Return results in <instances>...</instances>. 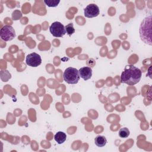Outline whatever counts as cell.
<instances>
[{
  "label": "cell",
  "instance_id": "1",
  "mask_svg": "<svg viewBox=\"0 0 152 152\" xmlns=\"http://www.w3.org/2000/svg\"><path fill=\"white\" fill-rule=\"evenodd\" d=\"M141 75L142 72L139 68L134 65H128L125 67L121 74V81L129 86H134L140 81Z\"/></svg>",
  "mask_w": 152,
  "mask_h": 152
},
{
  "label": "cell",
  "instance_id": "2",
  "mask_svg": "<svg viewBox=\"0 0 152 152\" xmlns=\"http://www.w3.org/2000/svg\"><path fill=\"white\" fill-rule=\"evenodd\" d=\"M140 36L142 42L151 45V15L142 20L140 26Z\"/></svg>",
  "mask_w": 152,
  "mask_h": 152
},
{
  "label": "cell",
  "instance_id": "3",
  "mask_svg": "<svg viewBox=\"0 0 152 152\" xmlns=\"http://www.w3.org/2000/svg\"><path fill=\"white\" fill-rule=\"evenodd\" d=\"M63 78L68 84H75L80 78L79 71L75 68L68 67L64 71Z\"/></svg>",
  "mask_w": 152,
  "mask_h": 152
},
{
  "label": "cell",
  "instance_id": "4",
  "mask_svg": "<svg viewBox=\"0 0 152 152\" xmlns=\"http://www.w3.org/2000/svg\"><path fill=\"white\" fill-rule=\"evenodd\" d=\"M50 33L55 37H62L66 34L65 26L60 22H53L49 27Z\"/></svg>",
  "mask_w": 152,
  "mask_h": 152
},
{
  "label": "cell",
  "instance_id": "5",
  "mask_svg": "<svg viewBox=\"0 0 152 152\" xmlns=\"http://www.w3.org/2000/svg\"><path fill=\"white\" fill-rule=\"evenodd\" d=\"M0 37L5 42L12 40L15 37L14 28L11 26H4L0 30Z\"/></svg>",
  "mask_w": 152,
  "mask_h": 152
},
{
  "label": "cell",
  "instance_id": "6",
  "mask_svg": "<svg viewBox=\"0 0 152 152\" xmlns=\"http://www.w3.org/2000/svg\"><path fill=\"white\" fill-rule=\"evenodd\" d=\"M26 64L31 67H37L42 64L41 56L36 53H31L26 56Z\"/></svg>",
  "mask_w": 152,
  "mask_h": 152
},
{
  "label": "cell",
  "instance_id": "7",
  "mask_svg": "<svg viewBox=\"0 0 152 152\" xmlns=\"http://www.w3.org/2000/svg\"><path fill=\"white\" fill-rule=\"evenodd\" d=\"M84 16L87 18H93L99 15L100 10L99 7L94 4H88L84 9Z\"/></svg>",
  "mask_w": 152,
  "mask_h": 152
},
{
  "label": "cell",
  "instance_id": "8",
  "mask_svg": "<svg viewBox=\"0 0 152 152\" xmlns=\"http://www.w3.org/2000/svg\"><path fill=\"white\" fill-rule=\"evenodd\" d=\"M78 71L80 77L85 81L90 79L92 76V69L90 67L84 66L81 68Z\"/></svg>",
  "mask_w": 152,
  "mask_h": 152
},
{
  "label": "cell",
  "instance_id": "9",
  "mask_svg": "<svg viewBox=\"0 0 152 152\" xmlns=\"http://www.w3.org/2000/svg\"><path fill=\"white\" fill-rule=\"evenodd\" d=\"M54 139L57 142L58 144H61L65 141L66 139V135L64 132L59 131V132H57V133L55 135Z\"/></svg>",
  "mask_w": 152,
  "mask_h": 152
},
{
  "label": "cell",
  "instance_id": "10",
  "mask_svg": "<svg viewBox=\"0 0 152 152\" xmlns=\"http://www.w3.org/2000/svg\"><path fill=\"white\" fill-rule=\"evenodd\" d=\"M95 144L99 147H104L107 142V140L104 136L97 135L94 139Z\"/></svg>",
  "mask_w": 152,
  "mask_h": 152
},
{
  "label": "cell",
  "instance_id": "11",
  "mask_svg": "<svg viewBox=\"0 0 152 152\" xmlns=\"http://www.w3.org/2000/svg\"><path fill=\"white\" fill-rule=\"evenodd\" d=\"M129 135V131L128 128L126 127L121 128L120 130L119 131V136L121 138H127Z\"/></svg>",
  "mask_w": 152,
  "mask_h": 152
},
{
  "label": "cell",
  "instance_id": "12",
  "mask_svg": "<svg viewBox=\"0 0 152 152\" xmlns=\"http://www.w3.org/2000/svg\"><path fill=\"white\" fill-rule=\"evenodd\" d=\"M44 2L49 7H56L60 2L59 0H45Z\"/></svg>",
  "mask_w": 152,
  "mask_h": 152
},
{
  "label": "cell",
  "instance_id": "13",
  "mask_svg": "<svg viewBox=\"0 0 152 152\" xmlns=\"http://www.w3.org/2000/svg\"><path fill=\"white\" fill-rule=\"evenodd\" d=\"M66 33L69 35L71 36L73 33H75V28H74V26L72 23H69L66 26H65Z\"/></svg>",
  "mask_w": 152,
  "mask_h": 152
}]
</instances>
